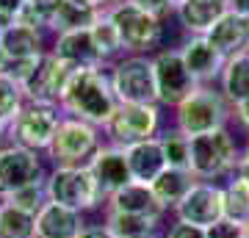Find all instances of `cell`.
Returning a JSON list of instances; mask_svg holds the SVG:
<instances>
[{
  "instance_id": "1",
  "label": "cell",
  "mask_w": 249,
  "mask_h": 238,
  "mask_svg": "<svg viewBox=\"0 0 249 238\" xmlns=\"http://www.w3.org/2000/svg\"><path fill=\"white\" fill-rule=\"evenodd\" d=\"M58 108L64 116L83 119V122L103 130L116 111V97L111 89V78H108V67L78 70L72 75Z\"/></svg>"
},
{
  "instance_id": "2",
  "label": "cell",
  "mask_w": 249,
  "mask_h": 238,
  "mask_svg": "<svg viewBox=\"0 0 249 238\" xmlns=\"http://www.w3.org/2000/svg\"><path fill=\"white\" fill-rule=\"evenodd\" d=\"M172 111H175V128L186 133L188 139L219 130V128H230L232 122V106L224 100L222 89L216 83L194 86V92L180 100Z\"/></svg>"
},
{
  "instance_id": "3",
  "label": "cell",
  "mask_w": 249,
  "mask_h": 238,
  "mask_svg": "<svg viewBox=\"0 0 249 238\" xmlns=\"http://www.w3.org/2000/svg\"><path fill=\"white\" fill-rule=\"evenodd\" d=\"M241 158V144L230 128H219V130L202 133V136H191V161H188V172L196 180H222L235 172V164Z\"/></svg>"
},
{
  "instance_id": "4",
  "label": "cell",
  "mask_w": 249,
  "mask_h": 238,
  "mask_svg": "<svg viewBox=\"0 0 249 238\" xmlns=\"http://www.w3.org/2000/svg\"><path fill=\"white\" fill-rule=\"evenodd\" d=\"M108 17L119 28L124 53L152 55L158 47H163V19L139 9L130 0H116L108 9Z\"/></svg>"
},
{
  "instance_id": "5",
  "label": "cell",
  "mask_w": 249,
  "mask_h": 238,
  "mask_svg": "<svg viewBox=\"0 0 249 238\" xmlns=\"http://www.w3.org/2000/svg\"><path fill=\"white\" fill-rule=\"evenodd\" d=\"M100 147H103L100 128L75 116H61L53 141L47 147V158L55 166H86Z\"/></svg>"
},
{
  "instance_id": "6",
  "label": "cell",
  "mask_w": 249,
  "mask_h": 238,
  "mask_svg": "<svg viewBox=\"0 0 249 238\" xmlns=\"http://www.w3.org/2000/svg\"><path fill=\"white\" fill-rule=\"evenodd\" d=\"M163 108L158 103H116L114 116L103 128L108 144L127 147L136 141L155 139L163 128Z\"/></svg>"
},
{
  "instance_id": "7",
  "label": "cell",
  "mask_w": 249,
  "mask_h": 238,
  "mask_svg": "<svg viewBox=\"0 0 249 238\" xmlns=\"http://www.w3.org/2000/svg\"><path fill=\"white\" fill-rule=\"evenodd\" d=\"M45 188H47V200L50 202H58L78 213L94 211L106 200L94 175L89 172V166H55L47 175Z\"/></svg>"
},
{
  "instance_id": "8",
  "label": "cell",
  "mask_w": 249,
  "mask_h": 238,
  "mask_svg": "<svg viewBox=\"0 0 249 238\" xmlns=\"http://www.w3.org/2000/svg\"><path fill=\"white\" fill-rule=\"evenodd\" d=\"M108 78L116 103H158L155 100V75L152 55L124 53L108 67Z\"/></svg>"
},
{
  "instance_id": "9",
  "label": "cell",
  "mask_w": 249,
  "mask_h": 238,
  "mask_svg": "<svg viewBox=\"0 0 249 238\" xmlns=\"http://www.w3.org/2000/svg\"><path fill=\"white\" fill-rule=\"evenodd\" d=\"M61 116L64 114L58 106L25 103L6 133H9L11 144H17V147H25V150H34V152H47Z\"/></svg>"
},
{
  "instance_id": "10",
  "label": "cell",
  "mask_w": 249,
  "mask_h": 238,
  "mask_svg": "<svg viewBox=\"0 0 249 238\" xmlns=\"http://www.w3.org/2000/svg\"><path fill=\"white\" fill-rule=\"evenodd\" d=\"M152 75H155V100L160 108H175L196 86L178 47H158L152 53Z\"/></svg>"
},
{
  "instance_id": "11",
  "label": "cell",
  "mask_w": 249,
  "mask_h": 238,
  "mask_svg": "<svg viewBox=\"0 0 249 238\" xmlns=\"http://www.w3.org/2000/svg\"><path fill=\"white\" fill-rule=\"evenodd\" d=\"M75 72H78V70H75L72 64L61 61V58L53 55L50 50L42 53V58H39L36 67H34V72H31V75L25 78V83H22L25 100H28V103L58 106Z\"/></svg>"
},
{
  "instance_id": "12",
  "label": "cell",
  "mask_w": 249,
  "mask_h": 238,
  "mask_svg": "<svg viewBox=\"0 0 249 238\" xmlns=\"http://www.w3.org/2000/svg\"><path fill=\"white\" fill-rule=\"evenodd\" d=\"M42 180H47V175L39 152L17 147V144L0 147V200H6L9 194L31 183H42Z\"/></svg>"
},
{
  "instance_id": "13",
  "label": "cell",
  "mask_w": 249,
  "mask_h": 238,
  "mask_svg": "<svg viewBox=\"0 0 249 238\" xmlns=\"http://www.w3.org/2000/svg\"><path fill=\"white\" fill-rule=\"evenodd\" d=\"M178 221L186 224H196V227H211L219 219H224V194L222 183H211V180H194V185L188 188V194L183 197L175 208Z\"/></svg>"
},
{
  "instance_id": "14",
  "label": "cell",
  "mask_w": 249,
  "mask_h": 238,
  "mask_svg": "<svg viewBox=\"0 0 249 238\" xmlns=\"http://www.w3.org/2000/svg\"><path fill=\"white\" fill-rule=\"evenodd\" d=\"M178 53L196 86L199 83H219L227 58L205 36H183V42L178 44Z\"/></svg>"
},
{
  "instance_id": "15",
  "label": "cell",
  "mask_w": 249,
  "mask_h": 238,
  "mask_svg": "<svg viewBox=\"0 0 249 238\" xmlns=\"http://www.w3.org/2000/svg\"><path fill=\"white\" fill-rule=\"evenodd\" d=\"M86 166L94 175V180H97L100 191H103L106 200L111 194H116L119 188H124L127 183H133L127 161H124V150L122 147H114V144H103Z\"/></svg>"
},
{
  "instance_id": "16",
  "label": "cell",
  "mask_w": 249,
  "mask_h": 238,
  "mask_svg": "<svg viewBox=\"0 0 249 238\" xmlns=\"http://www.w3.org/2000/svg\"><path fill=\"white\" fill-rule=\"evenodd\" d=\"M50 53L58 55L61 61L72 64L75 70H94V67H106L100 58L97 47L91 42L89 28H78V31H67V34L53 36Z\"/></svg>"
},
{
  "instance_id": "17",
  "label": "cell",
  "mask_w": 249,
  "mask_h": 238,
  "mask_svg": "<svg viewBox=\"0 0 249 238\" xmlns=\"http://www.w3.org/2000/svg\"><path fill=\"white\" fill-rule=\"evenodd\" d=\"M205 39L213 44L224 58L249 53V19L227 9L216 19V25L205 34Z\"/></svg>"
},
{
  "instance_id": "18",
  "label": "cell",
  "mask_w": 249,
  "mask_h": 238,
  "mask_svg": "<svg viewBox=\"0 0 249 238\" xmlns=\"http://www.w3.org/2000/svg\"><path fill=\"white\" fill-rule=\"evenodd\" d=\"M86 221L78 211L47 200L36 213V238H78Z\"/></svg>"
},
{
  "instance_id": "19",
  "label": "cell",
  "mask_w": 249,
  "mask_h": 238,
  "mask_svg": "<svg viewBox=\"0 0 249 238\" xmlns=\"http://www.w3.org/2000/svg\"><path fill=\"white\" fill-rule=\"evenodd\" d=\"M224 11H227L224 0H186L175 9L172 17L183 28V36H205Z\"/></svg>"
},
{
  "instance_id": "20",
  "label": "cell",
  "mask_w": 249,
  "mask_h": 238,
  "mask_svg": "<svg viewBox=\"0 0 249 238\" xmlns=\"http://www.w3.org/2000/svg\"><path fill=\"white\" fill-rule=\"evenodd\" d=\"M100 11L80 6L78 0H45V34H67L78 28H89Z\"/></svg>"
},
{
  "instance_id": "21",
  "label": "cell",
  "mask_w": 249,
  "mask_h": 238,
  "mask_svg": "<svg viewBox=\"0 0 249 238\" xmlns=\"http://www.w3.org/2000/svg\"><path fill=\"white\" fill-rule=\"evenodd\" d=\"M124 150V161H127V169H130V177L136 183L150 185L155 177L166 169V161H163V152H160V141L158 136L147 141H136V144H127Z\"/></svg>"
},
{
  "instance_id": "22",
  "label": "cell",
  "mask_w": 249,
  "mask_h": 238,
  "mask_svg": "<svg viewBox=\"0 0 249 238\" xmlns=\"http://www.w3.org/2000/svg\"><path fill=\"white\" fill-rule=\"evenodd\" d=\"M106 202H108V211L133 213V216H150V219H163L166 216V211L160 208V202L150 191V185L136 183V180L127 183L124 188H119L116 194H111Z\"/></svg>"
},
{
  "instance_id": "23",
  "label": "cell",
  "mask_w": 249,
  "mask_h": 238,
  "mask_svg": "<svg viewBox=\"0 0 249 238\" xmlns=\"http://www.w3.org/2000/svg\"><path fill=\"white\" fill-rule=\"evenodd\" d=\"M0 44L11 61H28V58H39L42 53H47L45 47V31H36V28L19 25L11 22L0 31Z\"/></svg>"
},
{
  "instance_id": "24",
  "label": "cell",
  "mask_w": 249,
  "mask_h": 238,
  "mask_svg": "<svg viewBox=\"0 0 249 238\" xmlns=\"http://www.w3.org/2000/svg\"><path fill=\"white\" fill-rule=\"evenodd\" d=\"M194 180H196V177L191 175L188 169H172V166H166L150 183V191L155 194V200L160 202L163 211H175L178 202L188 194V188L194 185Z\"/></svg>"
},
{
  "instance_id": "25",
  "label": "cell",
  "mask_w": 249,
  "mask_h": 238,
  "mask_svg": "<svg viewBox=\"0 0 249 238\" xmlns=\"http://www.w3.org/2000/svg\"><path fill=\"white\" fill-rule=\"evenodd\" d=\"M89 34H91V42H94V47H97V53L106 67H111L114 61H119L124 55L119 28L114 25V19L108 17V11H100L97 17H94V22L89 25Z\"/></svg>"
},
{
  "instance_id": "26",
  "label": "cell",
  "mask_w": 249,
  "mask_h": 238,
  "mask_svg": "<svg viewBox=\"0 0 249 238\" xmlns=\"http://www.w3.org/2000/svg\"><path fill=\"white\" fill-rule=\"evenodd\" d=\"M160 221L150 216H133V213H106V227L114 238H158L160 236Z\"/></svg>"
},
{
  "instance_id": "27",
  "label": "cell",
  "mask_w": 249,
  "mask_h": 238,
  "mask_svg": "<svg viewBox=\"0 0 249 238\" xmlns=\"http://www.w3.org/2000/svg\"><path fill=\"white\" fill-rule=\"evenodd\" d=\"M216 86L222 89L224 100L230 106L247 100L249 97V53L227 58V64H224V70H222V78H219Z\"/></svg>"
},
{
  "instance_id": "28",
  "label": "cell",
  "mask_w": 249,
  "mask_h": 238,
  "mask_svg": "<svg viewBox=\"0 0 249 238\" xmlns=\"http://www.w3.org/2000/svg\"><path fill=\"white\" fill-rule=\"evenodd\" d=\"M224 194V219L235 221V224H247L249 221V183L241 180L238 175H230L227 183H222Z\"/></svg>"
},
{
  "instance_id": "29",
  "label": "cell",
  "mask_w": 249,
  "mask_h": 238,
  "mask_svg": "<svg viewBox=\"0 0 249 238\" xmlns=\"http://www.w3.org/2000/svg\"><path fill=\"white\" fill-rule=\"evenodd\" d=\"M0 238H36V216L0 200Z\"/></svg>"
},
{
  "instance_id": "30",
  "label": "cell",
  "mask_w": 249,
  "mask_h": 238,
  "mask_svg": "<svg viewBox=\"0 0 249 238\" xmlns=\"http://www.w3.org/2000/svg\"><path fill=\"white\" fill-rule=\"evenodd\" d=\"M158 141H160V152H163L166 166L188 169V161H191V139H188L186 133H180L178 128H166V130L158 133Z\"/></svg>"
},
{
  "instance_id": "31",
  "label": "cell",
  "mask_w": 249,
  "mask_h": 238,
  "mask_svg": "<svg viewBox=\"0 0 249 238\" xmlns=\"http://www.w3.org/2000/svg\"><path fill=\"white\" fill-rule=\"evenodd\" d=\"M25 103L28 100H25L22 86L11 78L9 72H0V122L9 128V125L14 122V116L22 111Z\"/></svg>"
},
{
  "instance_id": "32",
  "label": "cell",
  "mask_w": 249,
  "mask_h": 238,
  "mask_svg": "<svg viewBox=\"0 0 249 238\" xmlns=\"http://www.w3.org/2000/svg\"><path fill=\"white\" fill-rule=\"evenodd\" d=\"M3 202H11L17 205V208H22V211L28 213H39L42 211V205L47 202V188H45V180L42 183H31L25 185V188H19V191H14V194H9Z\"/></svg>"
},
{
  "instance_id": "33",
  "label": "cell",
  "mask_w": 249,
  "mask_h": 238,
  "mask_svg": "<svg viewBox=\"0 0 249 238\" xmlns=\"http://www.w3.org/2000/svg\"><path fill=\"white\" fill-rule=\"evenodd\" d=\"M205 238H244V224H235L230 219H219L216 224L205 227Z\"/></svg>"
},
{
  "instance_id": "34",
  "label": "cell",
  "mask_w": 249,
  "mask_h": 238,
  "mask_svg": "<svg viewBox=\"0 0 249 238\" xmlns=\"http://www.w3.org/2000/svg\"><path fill=\"white\" fill-rule=\"evenodd\" d=\"M163 238H205V230L196 227V224H186V221H175Z\"/></svg>"
},
{
  "instance_id": "35",
  "label": "cell",
  "mask_w": 249,
  "mask_h": 238,
  "mask_svg": "<svg viewBox=\"0 0 249 238\" xmlns=\"http://www.w3.org/2000/svg\"><path fill=\"white\" fill-rule=\"evenodd\" d=\"M130 3H136L139 9L150 11V14H155V17H160V19H166V17L175 14L172 6H169V0H130Z\"/></svg>"
},
{
  "instance_id": "36",
  "label": "cell",
  "mask_w": 249,
  "mask_h": 238,
  "mask_svg": "<svg viewBox=\"0 0 249 238\" xmlns=\"http://www.w3.org/2000/svg\"><path fill=\"white\" fill-rule=\"evenodd\" d=\"M25 3L28 0H0V22H3V28L11 25V22L17 19V14L22 11Z\"/></svg>"
},
{
  "instance_id": "37",
  "label": "cell",
  "mask_w": 249,
  "mask_h": 238,
  "mask_svg": "<svg viewBox=\"0 0 249 238\" xmlns=\"http://www.w3.org/2000/svg\"><path fill=\"white\" fill-rule=\"evenodd\" d=\"M232 122L238 125L241 130L247 133V139H249V97L232 106Z\"/></svg>"
},
{
  "instance_id": "38",
  "label": "cell",
  "mask_w": 249,
  "mask_h": 238,
  "mask_svg": "<svg viewBox=\"0 0 249 238\" xmlns=\"http://www.w3.org/2000/svg\"><path fill=\"white\" fill-rule=\"evenodd\" d=\"M232 175H238L241 180H247L249 183V147H241V158L235 164V172Z\"/></svg>"
},
{
  "instance_id": "39",
  "label": "cell",
  "mask_w": 249,
  "mask_h": 238,
  "mask_svg": "<svg viewBox=\"0 0 249 238\" xmlns=\"http://www.w3.org/2000/svg\"><path fill=\"white\" fill-rule=\"evenodd\" d=\"M78 238H114V236L108 233L106 224H86V227H83V233H80Z\"/></svg>"
},
{
  "instance_id": "40",
  "label": "cell",
  "mask_w": 249,
  "mask_h": 238,
  "mask_svg": "<svg viewBox=\"0 0 249 238\" xmlns=\"http://www.w3.org/2000/svg\"><path fill=\"white\" fill-rule=\"evenodd\" d=\"M78 3L80 6H86V9H91V11H108L116 0H78Z\"/></svg>"
},
{
  "instance_id": "41",
  "label": "cell",
  "mask_w": 249,
  "mask_h": 238,
  "mask_svg": "<svg viewBox=\"0 0 249 238\" xmlns=\"http://www.w3.org/2000/svg\"><path fill=\"white\" fill-rule=\"evenodd\" d=\"M227 3V9L235 11V14H241V17L249 19V0H224Z\"/></svg>"
},
{
  "instance_id": "42",
  "label": "cell",
  "mask_w": 249,
  "mask_h": 238,
  "mask_svg": "<svg viewBox=\"0 0 249 238\" xmlns=\"http://www.w3.org/2000/svg\"><path fill=\"white\" fill-rule=\"evenodd\" d=\"M9 70V55H6V50H3V44H0V72Z\"/></svg>"
},
{
  "instance_id": "43",
  "label": "cell",
  "mask_w": 249,
  "mask_h": 238,
  "mask_svg": "<svg viewBox=\"0 0 249 238\" xmlns=\"http://www.w3.org/2000/svg\"><path fill=\"white\" fill-rule=\"evenodd\" d=\"M180 3H186V0H169V6H172V11H175V9H178V6H180Z\"/></svg>"
},
{
  "instance_id": "44",
  "label": "cell",
  "mask_w": 249,
  "mask_h": 238,
  "mask_svg": "<svg viewBox=\"0 0 249 238\" xmlns=\"http://www.w3.org/2000/svg\"><path fill=\"white\" fill-rule=\"evenodd\" d=\"M6 130H9V128H6V125L0 122V139H3V136H6Z\"/></svg>"
},
{
  "instance_id": "45",
  "label": "cell",
  "mask_w": 249,
  "mask_h": 238,
  "mask_svg": "<svg viewBox=\"0 0 249 238\" xmlns=\"http://www.w3.org/2000/svg\"><path fill=\"white\" fill-rule=\"evenodd\" d=\"M244 238H249V221L244 224Z\"/></svg>"
},
{
  "instance_id": "46",
  "label": "cell",
  "mask_w": 249,
  "mask_h": 238,
  "mask_svg": "<svg viewBox=\"0 0 249 238\" xmlns=\"http://www.w3.org/2000/svg\"><path fill=\"white\" fill-rule=\"evenodd\" d=\"M244 147H249V139H247V144H244Z\"/></svg>"
},
{
  "instance_id": "47",
  "label": "cell",
  "mask_w": 249,
  "mask_h": 238,
  "mask_svg": "<svg viewBox=\"0 0 249 238\" xmlns=\"http://www.w3.org/2000/svg\"><path fill=\"white\" fill-rule=\"evenodd\" d=\"M0 31H3V22H0Z\"/></svg>"
}]
</instances>
